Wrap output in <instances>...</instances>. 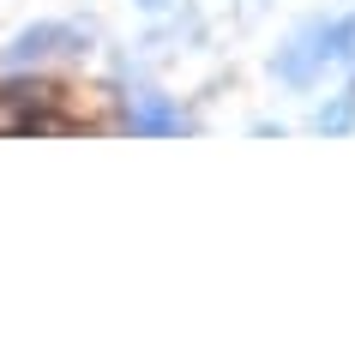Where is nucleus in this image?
I'll use <instances>...</instances> for the list:
<instances>
[{"label": "nucleus", "mask_w": 355, "mask_h": 355, "mask_svg": "<svg viewBox=\"0 0 355 355\" xmlns=\"http://www.w3.org/2000/svg\"><path fill=\"white\" fill-rule=\"evenodd\" d=\"M78 31L73 24H31V31H19V37L6 42V55H0V67H31V60H49V55H67V49H78Z\"/></svg>", "instance_id": "nucleus-1"}, {"label": "nucleus", "mask_w": 355, "mask_h": 355, "mask_svg": "<svg viewBox=\"0 0 355 355\" xmlns=\"http://www.w3.org/2000/svg\"><path fill=\"white\" fill-rule=\"evenodd\" d=\"M127 127H132V132H181L187 121H181V109H168L163 96H139L132 114H127Z\"/></svg>", "instance_id": "nucleus-2"}, {"label": "nucleus", "mask_w": 355, "mask_h": 355, "mask_svg": "<svg viewBox=\"0 0 355 355\" xmlns=\"http://www.w3.org/2000/svg\"><path fill=\"white\" fill-rule=\"evenodd\" d=\"M150 6H163V0H150Z\"/></svg>", "instance_id": "nucleus-3"}]
</instances>
